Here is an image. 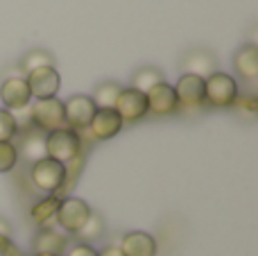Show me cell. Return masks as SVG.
<instances>
[{
  "label": "cell",
  "instance_id": "5b68a950",
  "mask_svg": "<svg viewBox=\"0 0 258 256\" xmlns=\"http://www.w3.org/2000/svg\"><path fill=\"white\" fill-rule=\"evenodd\" d=\"M32 181H34L36 188L45 190V193H54L66 181V166L48 157L41 159L32 166Z\"/></svg>",
  "mask_w": 258,
  "mask_h": 256
},
{
  "label": "cell",
  "instance_id": "4fadbf2b",
  "mask_svg": "<svg viewBox=\"0 0 258 256\" xmlns=\"http://www.w3.org/2000/svg\"><path fill=\"white\" fill-rule=\"evenodd\" d=\"M120 127H122V120L116 113V109H95V116L91 120L89 130L93 139L107 141V139H113L120 132Z\"/></svg>",
  "mask_w": 258,
  "mask_h": 256
},
{
  "label": "cell",
  "instance_id": "52a82bcc",
  "mask_svg": "<svg viewBox=\"0 0 258 256\" xmlns=\"http://www.w3.org/2000/svg\"><path fill=\"white\" fill-rule=\"evenodd\" d=\"M27 86H30L32 98L36 100H45V98H54L61 86V77L54 71V66L48 68H36V71L27 73Z\"/></svg>",
  "mask_w": 258,
  "mask_h": 256
},
{
  "label": "cell",
  "instance_id": "603a6c76",
  "mask_svg": "<svg viewBox=\"0 0 258 256\" xmlns=\"http://www.w3.org/2000/svg\"><path fill=\"white\" fill-rule=\"evenodd\" d=\"M16 122H14L12 111L7 109H0V143H9V141L16 136Z\"/></svg>",
  "mask_w": 258,
  "mask_h": 256
},
{
  "label": "cell",
  "instance_id": "d4e9b609",
  "mask_svg": "<svg viewBox=\"0 0 258 256\" xmlns=\"http://www.w3.org/2000/svg\"><path fill=\"white\" fill-rule=\"evenodd\" d=\"M12 116H14V122H16V130L30 132L32 127H34V122H32V107L30 104H27V107H21V109H14Z\"/></svg>",
  "mask_w": 258,
  "mask_h": 256
},
{
  "label": "cell",
  "instance_id": "e0dca14e",
  "mask_svg": "<svg viewBox=\"0 0 258 256\" xmlns=\"http://www.w3.org/2000/svg\"><path fill=\"white\" fill-rule=\"evenodd\" d=\"M21 152H23V159L30 163H36V161H41V159H45V136L41 134L39 130L25 132L23 143H21Z\"/></svg>",
  "mask_w": 258,
  "mask_h": 256
},
{
  "label": "cell",
  "instance_id": "d6986e66",
  "mask_svg": "<svg viewBox=\"0 0 258 256\" xmlns=\"http://www.w3.org/2000/svg\"><path fill=\"white\" fill-rule=\"evenodd\" d=\"M161 82H163V73H161L159 68H154V66H145V68H141V71L134 73L132 89L141 91V93H147L150 89L159 86Z\"/></svg>",
  "mask_w": 258,
  "mask_h": 256
},
{
  "label": "cell",
  "instance_id": "2e32d148",
  "mask_svg": "<svg viewBox=\"0 0 258 256\" xmlns=\"http://www.w3.org/2000/svg\"><path fill=\"white\" fill-rule=\"evenodd\" d=\"M68 240L66 236H61L59 231L54 229H41L34 238V254H52L59 256L66 249Z\"/></svg>",
  "mask_w": 258,
  "mask_h": 256
},
{
  "label": "cell",
  "instance_id": "f546056e",
  "mask_svg": "<svg viewBox=\"0 0 258 256\" xmlns=\"http://www.w3.org/2000/svg\"><path fill=\"white\" fill-rule=\"evenodd\" d=\"M0 256H3V254H0Z\"/></svg>",
  "mask_w": 258,
  "mask_h": 256
},
{
  "label": "cell",
  "instance_id": "30bf717a",
  "mask_svg": "<svg viewBox=\"0 0 258 256\" xmlns=\"http://www.w3.org/2000/svg\"><path fill=\"white\" fill-rule=\"evenodd\" d=\"M218 68V61H215V54L209 52V50H190V52L183 54L181 59V71L183 75H195L202 77V80H209Z\"/></svg>",
  "mask_w": 258,
  "mask_h": 256
},
{
  "label": "cell",
  "instance_id": "ba28073f",
  "mask_svg": "<svg viewBox=\"0 0 258 256\" xmlns=\"http://www.w3.org/2000/svg\"><path fill=\"white\" fill-rule=\"evenodd\" d=\"M116 113L120 116L122 122H134V120H141L143 116L147 113V95L141 93L136 89H122L120 95L116 100Z\"/></svg>",
  "mask_w": 258,
  "mask_h": 256
},
{
  "label": "cell",
  "instance_id": "f1b7e54d",
  "mask_svg": "<svg viewBox=\"0 0 258 256\" xmlns=\"http://www.w3.org/2000/svg\"><path fill=\"white\" fill-rule=\"evenodd\" d=\"M34 256H52V254H34Z\"/></svg>",
  "mask_w": 258,
  "mask_h": 256
},
{
  "label": "cell",
  "instance_id": "277c9868",
  "mask_svg": "<svg viewBox=\"0 0 258 256\" xmlns=\"http://www.w3.org/2000/svg\"><path fill=\"white\" fill-rule=\"evenodd\" d=\"M89 216H91V207L80 198L61 200L57 207V213H54L57 225L61 227L63 231H68V234H77V231L84 227V222L89 220Z\"/></svg>",
  "mask_w": 258,
  "mask_h": 256
},
{
  "label": "cell",
  "instance_id": "4316f807",
  "mask_svg": "<svg viewBox=\"0 0 258 256\" xmlns=\"http://www.w3.org/2000/svg\"><path fill=\"white\" fill-rule=\"evenodd\" d=\"M98 256H122L120 247H113V245H109V247H104L102 252H98Z\"/></svg>",
  "mask_w": 258,
  "mask_h": 256
},
{
  "label": "cell",
  "instance_id": "9c48e42d",
  "mask_svg": "<svg viewBox=\"0 0 258 256\" xmlns=\"http://www.w3.org/2000/svg\"><path fill=\"white\" fill-rule=\"evenodd\" d=\"M174 95H177V102L183 109H197L206 100L204 80L195 75H181L177 86H174Z\"/></svg>",
  "mask_w": 258,
  "mask_h": 256
},
{
  "label": "cell",
  "instance_id": "ac0fdd59",
  "mask_svg": "<svg viewBox=\"0 0 258 256\" xmlns=\"http://www.w3.org/2000/svg\"><path fill=\"white\" fill-rule=\"evenodd\" d=\"M120 91H122V86L118 82H102V84L95 86V93L91 100H93L95 109H113Z\"/></svg>",
  "mask_w": 258,
  "mask_h": 256
},
{
  "label": "cell",
  "instance_id": "44dd1931",
  "mask_svg": "<svg viewBox=\"0 0 258 256\" xmlns=\"http://www.w3.org/2000/svg\"><path fill=\"white\" fill-rule=\"evenodd\" d=\"M102 234H104V220H102V216L91 211L89 220H86L84 227L77 231V236H80L82 240H98V238H102Z\"/></svg>",
  "mask_w": 258,
  "mask_h": 256
},
{
  "label": "cell",
  "instance_id": "8992f818",
  "mask_svg": "<svg viewBox=\"0 0 258 256\" xmlns=\"http://www.w3.org/2000/svg\"><path fill=\"white\" fill-rule=\"evenodd\" d=\"M95 116V104L89 95H73L68 102H63V118L68 130H86Z\"/></svg>",
  "mask_w": 258,
  "mask_h": 256
},
{
  "label": "cell",
  "instance_id": "484cf974",
  "mask_svg": "<svg viewBox=\"0 0 258 256\" xmlns=\"http://www.w3.org/2000/svg\"><path fill=\"white\" fill-rule=\"evenodd\" d=\"M66 256H98V252H95L91 245L82 243V245H73V247L66 252Z\"/></svg>",
  "mask_w": 258,
  "mask_h": 256
},
{
  "label": "cell",
  "instance_id": "9a60e30c",
  "mask_svg": "<svg viewBox=\"0 0 258 256\" xmlns=\"http://www.w3.org/2000/svg\"><path fill=\"white\" fill-rule=\"evenodd\" d=\"M233 66L236 73L242 80L254 82L258 77V48L254 43H247L242 48H238V52L233 54Z\"/></svg>",
  "mask_w": 258,
  "mask_h": 256
},
{
  "label": "cell",
  "instance_id": "8fae6325",
  "mask_svg": "<svg viewBox=\"0 0 258 256\" xmlns=\"http://www.w3.org/2000/svg\"><path fill=\"white\" fill-rule=\"evenodd\" d=\"M147 111L156 113V116H165V113H172L177 111L179 102H177V95H174V86L165 84L161 82L159 86L147 91Z\"/></svg>",
  "mask_w": 258,
  "mask_h": 256
},
{
  "label": "cell",
  "instance_id": "6da1fadb",
  "mask_svg": "<svg viewBox=\"0 0 258 256\" xmlns=\"http://www.w3.org/2000/svg\"><path fill=\"white\" fill-rule=\"evenodd\" d=\"M82 150V139L75 130H54L45 136V157L52 159V161H59L66 166L68 161L77 159Z\"/></svg>",
  "mask_w": 258,
  "mask_h": 256
},
{
  "label": "cell",
  "instance_id": "7a4b0ae2",
  "mask_svg": "<svg viewBox=\"0 0 258 256\" xmlns=\"http://www.w3.org/2000/svg\"><path fill=\"white\" fill-rule=\"evenodd\" d=\"M32 107V122L36 130L43 132H54V130H63L66 127V118H63V102L57 98H45V100H36Z\"/></svg>",
  "mask_w": 258,
  "mask_h": 256
},
{
  "label": "cell",
  "instance_id": "ffe728a7",
  "mask_svg": "<svg viewBox=\"0 0 258 256\" xmlns=\"http://www.w3.org/2000/svg\"><path fill=\"white\" fill-rule=\"evenodd\" d=\"M52 63H54V57L48 50H41V48L30 50V52L23 54V59H21V68L25 73H32V71H36V68H48V66H52Z\"/></svg>",
  "mask_w": 258,
  "mask_h": 256
},
{
  "label": "cell",
  "instance_id": "83f0119b",
  "mask_svg": "<svg viewBox=\"0 0 258 256\" xmlns=\"http://www.w3.org/2000/svg\"><path fill=\"white\" fill-rule=\"evenodd\" d=\"M9 234H12V227H9V222L0 218V236H3V238H7Z\"/></svg>",
  "mask_w": 258,
  "mask_h": 256
},
{
  "label": "cell",
  "instance_id": "3957f363",
  "mask_svg": "<svg viewBox=\"0 0 258 256\" xmlns=\"http://www.w3.org/2000/svg\"><path fill=\"white\" fill-rule=\"evenodd\" d=\"M204 102L213 107H231L238 100V84L227 73H213L209 80H204Z\"/></svg>",
  "mask_w": 258,
  "mask_h": 256
},
{
  "label": "cell",
  "instance_id": "cb8c5ba5",
  "mask_svg": "<svg viewBox=\"0 0 258 256\" xmlns=\"http://www.w3.org/2000/svg\"><path fill=\"white\" fill-rule=\"evenodd\" d=\"M18 150L12 143H0V172H9L16 166Z\"/></svg>",
  "mask_w": 258,
  "mask_h": 256
},
{
  "label": "cell",
  "instance_id": "7402d4cb",
  "mask_svg": "<svg viewBox=\"0 0 258 256\" xmlns=\"http://www.w3.org/2000/svg\"><path fill=\"white\" fill-rule=\"evenodd\" d=\"M57 207H59V200L57 198L41 200V202L32 209V220L39 222V225H41V222H45V220H50V218H54V213H57Z\"/></svg>",
  "mask_w": 258,
  "mask_h": 256
},
{
  "label": "cell",
  "instance_id": "5bb4252c",
  "mask_svg": "<svg viewBox=\"0 0 258 256\" xmlns=\"http://www.w3.org/2000/svg\"><path fill=\"white\" fill-rule=\"evenodd\" d=\"M122 256H154L156 254V240L154 236L145 231H132L122 238L120 245Z\"/></svg>",
  "mask_w": 258,
  "mask_h": 256
},
{
  "label": "cell",
  "instance_id": "7c38bea8",
  "mask_svg": "<svg viewBox=\"0 0 258 256\" xmlns=\"http://www.w3.org/2000/svg\"><path fill=\"white\" fill-rule=\"evenodd\" d=\"M0 100L5 102V107L9 109H21V107H27L32 100V93H30V86L23 77H9L5 80V84L0 86Z\"/></svg>",
  "mask_w": 258,
  "mask_h": 256
}]
</instances>
